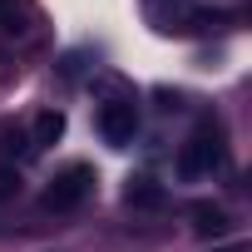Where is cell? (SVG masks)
Listing matches in <instances>:
<instances>
[{
	"label": "cell",
	"instance_id": "cell-1",
	"mask_svg": "<svg viewBox=\"0 0 252 252\" xmlns=\"http://www.w3.org/2000/svg\"><path fill=\"white\" fill-rule=\"evenodd\" d=\"M222 158H227V144H222V129L213 119H203L198 129L188 134V144L178 149V173L193 183V178H213L218 168H222Z\"/></svg>",
	"mask_w": 252,
	"mask_h": 252
},
{
	"label": "cell",
	"instance_id": "cell-2",
	"mask_svg": "<svg viewBox=\"0 0 252 252\" xmlns=\"http://www.w3.org/2000/svg\"><path fill=\"white\" fill-rule=\"evenodd\" d=\"M89 188H94V168H89V163H69V168H60V173L50 178L40 208H45V213H74V208L89 198Z\"/></svg>",
	"mask_w": 252,
	"mask_h": 252
},
{
	"label": "cell",
	"instance_id": "cell-3",
	"mask_svg": "<svg viewBox=\"0 0 252 252\" xmlns=\"http://www.w3.org/2000/svg\"><path fill=\"white\" fill-rule=\"evenodd\" d=\"M94 124H99V134H104L109 149H129L134 134H139V104L134 99H109V104H99Z\"/></svg>",
	"mask_w": 252,
	"mask_h": 252
},
{
	"label": "cell",
	"instance_id": "cell-4",
	"mask_svg": "<svg viewBox=\"0 0 252 252\" xmlns=\"http://www.w3.org/2000/svg\"><path fill=\"white\" fill-rule=\"evenodd\" d=\"M64 139V114L60 109H40L35 114V129H30V144L35 149H50V144H60Z\"/></svg>",
	"mask_w": 252,
	"mask_h": 252
},
{
	"label": "cell",
	"instance_id": "cell-5",
	"mask_svg": "<svg viewBox=\"0 0 252 252\" xmlns=\"http://www.w3.org/2000/svg\"><path fill=\"white\" fill-rule=\"evenodd\" d=\"M124 203H129V208H163V188H158L154 178H129Z\"/></svg>",
	"mask_w": 252,
	"mask_h": 252
},
{
	"label": "cell",
	"instance_id": "cell-6",
	"mask_svg": "<svg viewBox=\"0 0 252 252\" xmlns=\"http://www.w3.org/2000/svg\"><path fill=\"white\" fill-rule=\"evenodd\" d=\"M0 35H5V40L30 35V15H25L20 0H0Z\"/></svg>",
	"mask_w": 252,
	"mask_h": 252
},
{
	"label": "cell",
	"instance_id": "cell-7",
	"mask_svg": "<svg viewBox=\"0 0 252 252\" xmlns=\"http://www.w3.org/2000/svg\"><path fill=\"white\" fill-rule=\"evenodd\" d=\"M193 227H198L203 237H218V232H227V213L213 208V203H198V208H193Z\"/></svg>",
	"mask_w": 252,
	"mask_h": 252
},
{
	"label": "cell",
	"instance_id": "cell-8",
	"mask_svg": "<svg viewBox=\"0 0 252 252\" xmlns=\"http://www.w3.org/2000/svg\"><path fill=\"white\" fill-rule=\"evenodd\" d=\"M15 193H20V173H15L10 163H0V203L15 198Z\"/></svg>",
	"mask_w": 252,
	"mask_h": 252
},
{
	"label": "cell",
	"instance_id": "cell-9",
	"mask_svg": "<svg viewBox=\"0 0 252 252\" xmlns=\"http://www.w3.org/2000/svg\"><path fill=\"white\" fill-rule=\"evenodd\" d=\"M227 252H242V247H227Z\"/></svg>",
	"mask_w": 252,
	"mask_h": 252
}]
</instances>
